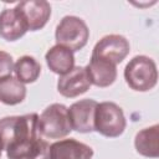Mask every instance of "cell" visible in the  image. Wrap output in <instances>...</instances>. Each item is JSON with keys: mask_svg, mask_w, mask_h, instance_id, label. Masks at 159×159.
Returning <instances> with one entry per match:
<instances>
[{"mask_svg": "<svg viewBox=\"0 0 159 159\" xmlns=\"http://www.w3.org/2000/svg\"><path fill=\"white\" fill-rule=\"evenodd\" d=\"M129 50V42L124 36L112 34L102 37L96 43L91 57L99 58L117 66L128 56Z\"/></svg>", "mask_w": 159, "mask_h": 159, "instance_id": "obj_6", "label": "cell"}, {"mask_svg": "<svg viewBox=\"0 0 159 159\" xmlns=\"http://www.w3.org/2000/svg\"><path fill=\"white\" fill-rule=\"evenodd\" d=\"M97 102L94 99H81L72 103L68 108V117L72 130L78 133H91L94 130V111Z\"/></svg>", "mask_w": 159, "mask_h": 159, "instance_id": "obj_7", "label": "cell"}, {"mask_svg": "<svg viewBox=\"0 0 159 159\" xmlns=\"http://www.w3.org/2000/svg\"><path fill=\"white\" fill-rule=\"evenodd\" d=\"M40 137L39 116L36 113L5 117L0 119V139L5 150Z\"/></svg>", "mask_w": 159, "mask_h": 159, "instance_id": "obj_1", "label": "cell"}, {"mask_svg": "<svg viewBox=\"0 0 159 159\" xmlns=\"http://www.w3.org/2000/svg\"><path fill=\"white\" fill-rule=\"evenodd\" d=\"M29 31L22 14L16 9H4L0 12V37L6 41H16Z\"/></svg>", "mask_w": 159, "mask_h": 159, "instance_id": "obj_10", "label": "cell"}, {"mask_svg": "<svg viewBox=\"0 0 159 159\" xmlns=\"http://www.w3.org/2000/svg\"><path fill=\"white\" fill-rule=\"evenodd\" d=\"M86 70L91 83L97 87H108L117 78V66L99 58L91 57Z\"/></svg>", "mask_w": 159, "mask_h": 159, "instance_id": "obj_13", "label": "cell"}, {"mask_svg": "<svg viewBox=\"0 0 159 159\" xmlns=\"http://www.w3.org/2000/svg\"><path fill=\"white\" fill-rule=\"evenodd\" d=\"M48 68L60 76L70 72L75 67V56L73 52L63 46L55 45L52 46L45 56Z\"/></svg>", "mask_w": 159, "mask_h": 159, "instance_id": "obj_14", "label": "cell"}, {"mask_svg": "<svg viewBox=\"0 0 159 159\" xmlns=\"http://www.w3.org/2000/svg\"><path fill=\"white\" fill-rule=\"evenodd\" d=\"M2 149H4V145H2V142L0 139V157H1V153H2Z\"/></svg>", "mask_w": 159, "mask_h": 159, "instance_id": "obj_19", "label": "cell"}, {"mask_svg": "<svg viewBox=\"0 0 159 159\" xmlns=\"http://www.w3.org/2000/svg\"><path fill=\"white\" fill-rule=\"evenodd\" d=\"M39 130L41 137L48 139L67 137L72 130L68 108L61 103L50 104L39 117Z\"/></svg>", "mask_w": 159, "mask_h": 159, "instance_id": "obj_4", "label": "cell"}, {"mask_svg": "<svg viewBox=\"0 0 159 159\" xmlns=\"http://www.w3.org/2000/svg\"><path fill=\"white\" fill-rule=\"evenodd\" d=\"M52 159H92L93 149L76 139H61L51 144Z\"/></svg>", "mask_w": 159, "mask_h": 159, "instance_id": "obj_11", "label": "cell"}, {"mask_svg": "<svg viewBox=\"0 0 159 159\" xmlns=\"http://www.w3.org/2000/svg\"><path fill=\"white\" fill-rule=\"evenodd\" d=\"M55 39L57 45L63 46L72 52L82 50L89 39L87 24L77 16L67 15L57 25Z\"/></svg>", "mask_w": 159, "mask_h": 159, "instance_id": "obj_3", "label": "cell"}, {"mask_svg": "<svg viewBox=\"0 0 159 159\" xmlns=\"http://www.w3.org/2000/svg\"><path fill=\"white\" fill-rule=\"evenodd\" d=\"M15 7L22 14L30 31L41 30L51 16V5L45 0H25Z\"/></svg>", "mask_w": 159, "mask_h": 159, "instance_id": "obj_9", "label": "cell"}, {"mask_svg": "<svg viewBox=\"0 0 159 159\" xmlns=\"http://www.w3.org/2000/svg\"><path fill=\"white\" fill-rule=\"evenodd\" d=\"M15 77L22 83L35 82L41 73V65L32 56H21L14 65Z\"/></svg>", "mask_w": 159, "mask_h": 159, "instance_id": "obj_17", "label": "cell"}, {"mask_svg": "<svg viewBox=\"0 0 159 159\" xmlns=\"http://www.w3.org/2000/svg\"><path fill=\"white\" fill-rule=\"evenodd\" d=\"M7 159H52L51 145L42 137L6 150Z\"/></svg>", "mask_w": 159, "mask_h": 159, "instance_id": "obj_12", "label": "cell"}, {"mask_svg": "<svg viewBox=\"0 0 159 159\" xmlns=\"http://www.w3.org/2000/svg\"><path fill=\"white\" fill-rule=\"evenodd\" d=\"M91 81L86 67L77 66L70 72L60 76L57 82V91L60 94L67 98H75L87 92L91 87Z\"/></svg>", "mask_w": 159, "mask_h": 159, "instance_id": "obj_8", "label": "cell"}, {"mask_svg": "<svg viewBox=\"0 0 159 159\" xmlns=\"http://www.w3.org/2000/svg\"><path fill=\"white\" fill-rule=\"evenodd\" d=\"M14 60L10 53L0 50V80L11 76L14 71Z\"/></svg>", "mask_w": 159, "mask_h": 159, "instance_id": "obj_18", "label": "cell"}, {"mask_svg": "<svg viewBox=\"0 0 159 159\" xmlns=\"http://www.w3.org/2000/svg\"><path fill=\"white\" fill-rule=\"evenodd\" d=\"M137 152L148 158L159 157V125L154 124L137 133L134 139Z\"/></svg>", "mask_w": 159, "mask_h": 159, "instance_id": "obj_15", "label": "cell"}, {"mask_svg": "<svg viewBox=\"0 0 159 159\" xmlns=\"http://www.w3.org/2000/svg\"><path fill=\"white\" fill-rule=\"evenodd\" d=\"M127 122L122 108L114 102L97 103L94 111V130L108 138L119 137Z\"/></svg>", "mask_w": 159, "mask_h": 159, "instance_id": "obj_5", "label": "cell"}, {"mask_svg": "<svg viewBox=\"0 0 159 159\" xmlns=\"http://www.w3.org/2000/svg\"><path fill=\"white\" fill-rule=\"evenodd\" d=\"M124 80L134 91L147 92L153 89L158 82L155 62L144 55L133 57L124 68Z\"/></svg>", "mask_w": 159, "mask_h": 159, "instance_id": "obj_2", "label": "cell"}, {"mask_svg": "<svg viewBox=\"0 0 159 159\" xmlns=\"http://www.w3.org/2000/svg\"><path fill=\"white\" fill-rule=\"evenodd\" d=\"M26 97V87L16 77L9 76L0 80V102L7 106L21 103Z\"/></svg>", "mask_w": 159, "mask_h": 159, "instance_id": "obj_16", "label": "cell"}]
</instances>
